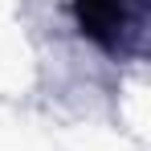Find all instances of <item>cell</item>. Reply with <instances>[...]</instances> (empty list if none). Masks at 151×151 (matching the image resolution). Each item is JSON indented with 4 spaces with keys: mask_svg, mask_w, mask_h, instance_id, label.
Returning a JSON list of instances; mask_svg holds the SVG:
<instances>
[{
    "mask_svg": "<svg viewBox=\"0 0 151 151\" xmlns=\"http://www.w3.org/2000/svg\"><path fill=\"white\" fill-rule=\"evenodd\" d=\"M78 29L102 49H131L143 33V0H74Z\"/></svg>",
    "mask_w": 151,
    "mask_h": 151,
    "instance_id": "cell-1",
    "label": "cell"
}]
</instances>
